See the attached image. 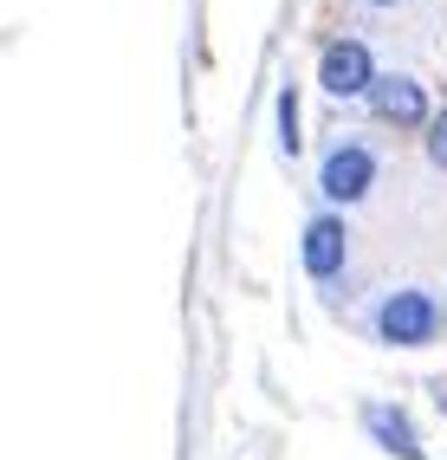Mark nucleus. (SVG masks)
<instances>
[{"mask_svg":"<svg viewBox=\"0 0 447 460\" xmlns=\"http://www.w3.org/2000/svg\"><path fill=\"white\" fill-rule=\"evenodd\" d=\"M376 331L390 337V344H434V331H441V305H434L428 292H396V298H382Z\"/></svg>","mask_w":447,"mask_h":460,"instance_id":"nucleus-1","label":"nucleus"},{"mask_svg":"<svg viewBox=\"0 0 447 460\" xmlns=\"http://www.w3.org/2000/svg\"><path fill=\"white\" fill-rule=\"evenodd\" d=\"M318 181H324V195H331V201H356L376 181V163H370L364 143H337L331 156H324V175Z\"/></svg>","mask_w":447,"mask_h":460,"instance_id":"nucleus-2","label":"nucleus"},{"mask_svg":"<svg viewBox=\"0 0 447 460\" xmlns=\"http://www.w3.org/2000/svg\"><path fill=\"white\" fill-rule=\"evenodd\" d=\"M318 78H324V91H331V98H356V91H370L376 66H370V52H364V40H337L331 52H324V66H318Z\"/></svg>","mask_w":447,"mask_h":460,"instance_id":"nucleus-3","label":"nucleus"},{"mask_svg":"<svg viewBox=\"0 0 447 460\" xmlns=\"http://www.w3.org/2000/svg\"><path fill=\"white\" fill-rule=\"evenodd\" d=\"M370 104L376 117H390V124H422L428 117V98L415 78H370Z\"/></svg>","mask_w":447,"mask_h":460,"instance_id":"nucleus-4","label":"nucleus"},{"mask_svg":"<svg viewBox=\"0 0 447 460\" xmlns=\"http://www.w3.org/2000/svg\"><path fill=\"white\" fill-rule=\"evenodd\" d=\"M305 272H311V279L344 272V221H337V214H318V221L305 227Z\"/></svg>","mask_w":447,"mask_h":460,"instance_id":"nucleus-5","label":"nucleus"},{"mask_svg":"<svg viewBox=\"0 0 447 460\" xmlns=\"http://www.w3.org/2000/svg\"><path fill=\"white\" fill-rule=\"evenodd\" d=\"M364 421H370V435H376L382 447H390V454L415 460V447H422V441H415V428H408V415H402V409H382V402H376Z\"/></svg>","mask_w":447,"mask_h":460,"instance_id":"nucleus-6","label":"nucleus"},{"mask_svg":"<svg viewBox=\"0 0 447 460\" xmlns=\"http://www.w3.org/2000/svg\"><path fill=\"white\" fill-rule=\"evenodd\" d=\"M279 124H285V130H279V143H285V149H298V98H292V91H279Z\"/></svg>","mask_w":447,"mask_h":460,"instance_id":"nucleus-7","label":"nucleus"},{"mask_svg":"<svg viewBox=\"0 0 447 460\" xmlns=\"http://www.w3.org/2000/svg\"><path fill=\"white\" fill-rule=\"evenodd\" d=\"M428 163H434V169H447V111L428 124Z\"/></svg>","mask_w":447,"mask_h":460,"instance_id":"nucleus-8","label":"nucleus"}]
</instances>
